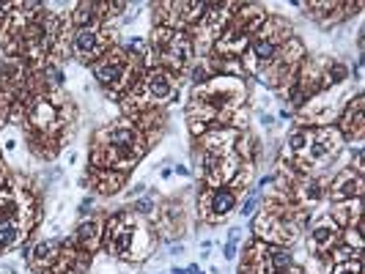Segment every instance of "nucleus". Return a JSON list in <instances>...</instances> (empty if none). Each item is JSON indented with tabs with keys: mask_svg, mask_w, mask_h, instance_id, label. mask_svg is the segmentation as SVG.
Returning <instances> with one entry per match:
<instances>
[{
	"mask_svg": "<svg viewBox=\"0 0 365 274\" xmlns=\"http://www.w3.org/2000/svg\"><path fill=\"white\" fill-rule=\"evenodd\" d=\"M74 47H77V52H80V55H91L93 50H97V33L88 30V28H83L80 33H77Z\"/></svg>",
	"mask_w": 365,
	"mask_h": 274,
	"instance_id": "obj_1",
	"label": "nucleus"
},
{
	"mask_svg": "<svg viewBox=\"0 0 365 274\" xmlns=\"http://www.w3.org/2000/svg\"><path fill=\"white\" fill-rule=\"evenodd\" d=\"M151 93L157 96V99H165V96L170 93V80L165 77V74H157L151 80Z\"/></svg>",
	"mask_w": 365,
	"mask_h": 274,
	"instance_id": "obj_2",
	"label": "nucleus"
},
{
	"mask_svg": "<svg viewBox=\"0 0 365 274\" xmlns=\"http://www.w3.org/2000/svg\"><path fill=\"white\" fill-rule=\"evenodd\" d=\"M231 206H234V195H231V192H228V189L217 192V198H214V208H217V214H225Z\"/></svg>",
	"mask_w": 365,
	"mask_h": 274,
	"instance_id": "obj_3",
	"label": "nucleus"
},
{
	"mask_svg": "<svg viewBox=\"0 0 365 274\" xmlns=\"http://www.w3.org/2000/svg\"><path fill=\"white\" fill-rule=\"evenodd\" d=\"M14 239H17V230H14V225H11V222H3V225H0V249L9 247Z\"/></svg>",
	"mask_w": 365,
	"mask_h": 274,
	"instance_id": "obj_4",
	"label": "nucleus"
},
{
	"mask_svg": "<svg viewBox=\"0 0 365 274\" xmlns=\"http://www.w3.org/2000/svg\"><path fill=\"white\" fill-rule=\"evenodd\" d=\"M253 55H256L258 61H269V58H272V44H269V42H258L256 47H253Z\"/></svg>",
	"mask_w": 365,
	"mask_h": 274,
	"instance_id": "obj_5",
	"label": "nucleus"
}]
</instances>
